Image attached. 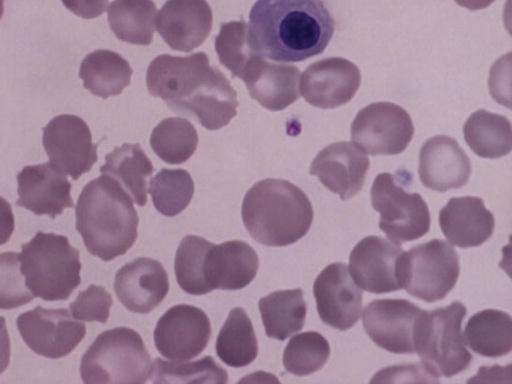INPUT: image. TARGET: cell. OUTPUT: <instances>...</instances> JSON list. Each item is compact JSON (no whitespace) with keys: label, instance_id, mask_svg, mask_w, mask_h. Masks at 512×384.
Wrapping results in <instances>:
<instances>
[{"label":"cell","instance_id":"1","mask_svg":"<svg viewBox=\"0 0 512 384\" xmlns=\"http://www.w3.org/2000/svg\"><path fill=\"white\" fill-rule=\"evenodd\" d=\"M146 84L152 96L178 113L195 117L208 130L225 126L236 114V91L221 71L210 67L204 52L157 56L147 69Z\"/></svg>","mask_w":512,"mask_h":384},{"label":"cell","instance_id":"2","mask_svg":"<svg viewBox=\"0 0 512 384\" xmlns=\"http://www.w3.org/2000/svg\"><path fill=\"white\" fill-rule=\"evenodd\" d=\"M334 29L323 0H257L249 14L253 47L275 61L299 62L323 53Z\"/></svg>","mask_w":512,"mask_h":384},{"label":"cell","instance_id":"3","mask_svg":"<svg viewBox=\"0 0 512 384\" xmlns=\"http://www.w3.org/2000/svg\"><path fill=\"white\" fill-rule=\"evenodd\" d=\"M75 216L87 250L103 261L125 254L137 239L139 217L132 197L110 176L102 175L85 185Z\"/></svg>","mask_w":512,"mask_h":384},{"label":"cell","instance_id":"4","mask_svg":"<svg viewBox=\"0 0 512 384\" xmlns=\"http://www.w3.org/2000/svg\"><path fill=\"white\" fill-rule=\"evenodd\" d=\"M241 213L252 238L274 247L297 242L307 234L313 221L307 195L283 179H264L254 184L244 197Z\"/></svg>","mask_w":512,"mask_h":384},{"label":"cell","instance_id":"5","mask_svg":"<svg viewBox=\"0 0 512 384\" xmlns=\"http://www.w3.org/2000/svg\"><path fill=\"white\" fill-rule=\"evenodd\" d=\"M21 272L34 297L67 300L81 282L79 251L66 236L37 232L21 246Z\"/></svg>","mask_w":512,"mask_h":384},{"label":"cell","instance_id":"6","mask_svg":"<svg viewBox=\"0 0 512 384\" xmlns=\"http://www.w3.org/2000/svg\"><path fill=\"white\" fill-rule=\"evenodd\" d=\"M466 314L460 301L419 314L414 327V349L434 378L452 377L469 367L472 355L461 329Z\"/></svg>","mask_w":512,"mask_h":384},{"label":"cell","instance_id":"7","mask_svg":"<svg viewBox=\"0 0 512 384\" xmlns=\"http://www.w3.org/2000/svg\"><path fill=\"white\" fill-rule=\"evenodd\" d=\"M151 356L138 332L116 327L102 332L86 350L80 364L86 384L147 382Z\"/></svg>","mask_w":512,"mask_h":384},{"label":"cell","instance_id":"8","mask_svg":"<svg viewBox=\"0 0 512 384\" xmlns=\"http://www.w3.org/2000/svg\"><path fill=\"white\" fill-rule=\"evenodd\" d=\"M459 273L457 252L441 239L403 251L398 261L401 288L429 303L445 298L455 286Z\"/></svg>","mask_w":512,"mask_h":384},{"label":"cell","instance_id":"9","mask_svg":"<svg viewBox=\"0 0 512 384\" xmlns=\"http://www.w3.org/2000/svg\"><path fill=\"white\" fill-rule=\"evenodd\" d=\"M371 204L380 213L379 228L395 244L419 239L430 229V212L422 196L407 192L390 173L374 179Z\"/></svg>","mask_w":512,"mask_h":384},{"label":"cell","instance_id":"10","mask_svg":"<svg viewBox=\"0 0 512 384\" xmlns=\"http://www.w3.org/2000/svg\"><path fill=\"white\" fill-rule=\"evenodd\" d=\"M351 140L370 155L403 152L414 135L408 112L391 102H374L361 109L351 125Z\"/></svg>","mask_w":512,"mask_h":384},{"label":"cell","instance_id":"11","mask_svg":"<svg viewBox=\"0 0 512 384\" xmlns=\"http://www.w3.org/2000/svg\"><path fill=\"white\" fill-rule=\"evenodd\" d=\"M16 324L26 345L36 354L51 359L71 353L86 334L85 324L74 320L65 308L37 306L20 314Z\"/></svg>","mask_w":512,"mask_h":384},{"label":"cell","instance_id":"12","mask_svg":"<svg viewBox=\"0 0 512 384\" xmlns=\"http://www.w3.org/2000/svg\"><path fill=\"white\" fill-rule=\"evenodd\" d=\"M43 146L50 163L77 180L97 161V144L86 122L71 114L54 117L43 128Z\"/></svg>","mask_w":512,"mask_h":384},{"label":"cell","instance_id":"13","mask_svg":"<svg viewBox=\"0 0 512 384\" xmlns=\"http://www.w3.org/2000/svg\"><path fill=\"white\" fill-rule=\"evenodd\" d=\"M211 324L198 307L179 304L169 308L158 320L154 343L158 352L172 361H185L198 356L207 346Z\"/></svg>","mask_w":512,"mask_h":384},{"label":"cell","instance_id":"14","mask_svg":"<svg viewBox=\"0 0 512 384\" xmlns=\"http://www.w3.org/2000/svg\"><path fill=\"white\" fill-rule=\"evenodd\" d=\"M313 293L319 317L326 325L344 331L357 323L363 294L345 263L326 266L314 281Z\"/></svg>","mask_w":512,"mask_h":384},{"label":"cell","instance_id":"15","mask_svg":"<svg viewBox=\"0 0 512 384\" xmlns=\"http://www.w3.org/2000/svg\"><path fill=\"white\" fill-rule=\"evenodd\" d=\"M420 307L405 299H376L363 311V327L382 349L396 354H413L414 327Z\"/></svg>","mask_w":512,"mask_h":384},{"label":"cell","instance_id":"16","mask_svg":"<svg viewBox=\"0 0 512 384\" xmlns=\"http://www.w3.org/2000/svg\"><path fill=\"white\" fill-rule=\"evenodd\" d=\"M360 82V70L353 62L341 57H330L306 68L301 76L300 92L309 104L332 109L349 102Z\"/></svg>","mask_w":512,"mask_h":384},{"label":"cell","instance_id":"17","mask_svg":"<svg viewBox=\"0 0 512 384\" xmlns=\"http://www.w3.org/2000/svg\"><path fill=\"white\" fill-rule=\"evenodd\" d=\"M403 249L379 236H367L352 249L350 275L358 287L375 294L402 289L398 279V261Z\"/></svg>","mask_w":512,"mask_h":384},{"label":"cell","instance_id":"18","mask_svg":"<svg viewBox=\"0 0 512 384\" xmlns=\"http://www.w3.org/2000/svg\"><path fill=\"white\" fill-rule=\"evenodd\" d=\"M370 161L358 145L340 141L324 147L311 163L309 173L341 200L354 197L363 187Z\"/></svg>","mask_w":512,"mask_h":384},{"label":"cell","instance_id":"19","mask_svg":"<svg viewBox=\"0 0 512 384\" xmlns=\"http://www.w3.org/2000/svg\"><path fill=\"white\" fill-rule=\"evenodd\" d=\"M17 182L16 205L36 215L55 218L74 206L69 180L50 162L25 166L17 175Z\"/></svg>","mask_w":512,"mask_h":384},{"label":"cell","instance_id":"20","mask_svg":"<svg viewBox=\"0 0 512 384\" xmlns=\"http://www.w3.org/2000/svg\"><path fill=\"white\" fill-rule=\"evenodd\" d=\"M114 290L119 301L128 310L147 314L166 297L169 291V279L159 261L140 257L117 271Z\"/></svg>","mask_w":512,"mask_h":384},{"label":"cell","instance_id":"21","mask_svg":"<svg viewBox=\"0 0 512 384\" xmlns=\"http://www.w3.org/2000/svg\"><path fill=\"white\" fill-rule=\"evenodd\" d=\"M212 21L206 0H167L158 13L156 27L171 49L190 52L207 39Z\"/></svg>","mask_w":512,"mask_h":384},{"label":"cell","instance_id":"22","mask_svg":"<svg viewBox=\"0 0 512 384\" xmlns=\"http://www.w3.org/2000/svg\"><path fill=\"white\" fill-rule=\"evenodd\" d=\"M418 174L425 187L445 192L468 182L471 163L455 139L437 135L429 138L420 149Z\"/></svg>","mask_w":512,"mask_h":384},{"label":"cell","instance_id":"23","mask_svg":"<svg viewBox=\"0 0 512 384\" xmlns=\"http://www.w3.org/2000/svg\"><path fill=\"white\" fill-rule=\"evenodd\" d=\"M300 71L294 65L271 63L260 54L245 68L241 79L250 97L271 111H280L299 98Z\"/></svg>","mask_w":512,"mask_h":384},{"label":"cell","instance_id":"24","mask_svg":"<svg viewBox=\"0 0 512 384\" xmlns=\"http://www.w3.org/2000/svg\"><path fill=\"white\" fill-rule=\"evenodd\" d=\"M439 224L449 243L470 248L480 246L492 236L495 219L482 198L463 196L451 198L441 209Z\"/></svg>","mask_w":512,"mask_h":384},{"label":"cell","instance_id":"25","mask_svg":"<svg viewBox=\"0 0 512 384\" xmlns=\"http://www.w3.org/2000/svg\"><path fill=\"white\" fill-rule=\"evenodd\" d=\"M259 268L256 251L246 242L231 240L212 245L204 263L209 289L238 290L249 285Z\"/></svg>","mask_w":512,"mask_h":384},{"label":"cell","instance_id":"26","mask_svg":"<svg viewBox=\"0 0 512 384\" xmlns=\"http://www.w3.org/2000/svg\"><path fill=\"white\" fill-rule=\"evenodd\" d=\"M153 171L150 159L137 143L115 148L105 156V164L100 168L101 174L115 179L138 206L147 202V178Z\"/></svg>","mask_w":512,"mask_h":384},{"label":"cell","instance_id":"27","mask_svg":"<svg viewBox=\"0 0 512 384\" xmlns=\"http://www.w3.org/2000/svg\"><path fill=\"white\" fill-rule=\"evenodd\" d=\"M132 72L129 63L119 53L96 50L82 61L79 77L86 89L105 99L120 94L130 84Z\"/></svg>","mask_w":512,"mask_h":384},{"label":"cell","instance_id":"28","mask_svg":"<svg viewBox=\"0 0 512 384\" xmlns=\"http://www.w3.org/2000/svg\"><path fill=\"white\" fill-rule=\"evenodd\" d=\"M465 341L477 354L501 357L512 349V319L501 310L485 309L471 316L465 326Z\"/></svg>","mask_w":512,"mask_h":384},{"label":"cell","instance_id":"29","mask_svg":"<svg viewBox=\"0 0 512 384\" xmlns=\"http://www.w3.org/2000/svg\"><path fill=\"white\" fill-rule=\"evenodd\" d=\"M258 307L270 338L283 341L304 326L307 305L300 288L272 292L259 300Z\"/></svg>","mask_w":512,"mask_h":384},{"label":"cell","instance_id":"30","mask_svg":"<svg viewBox=\"0 0 512 384\" xmlns=\"http://www.w3.org/2000/svg\"><path fill=\"white\" fill-rule=\"evenodd\" d=\"M463 133L470 149L482 158H499L511 151V123L503 115L479 109L467 119Z\"/></svg>","mask_w":512,"mask_h":384},{"label":"cell","instance_id":"31","mask_svg":"<svg viewBox=\"0 0 512 384\" xmlns=\"http://www.w3.org/2000/svg\"><path fill=\"white\" fill-rule=\"evenodd\" d=\"M216 354L226 365L241 368L258 355V342L252 322L244 309L233 308L216 340Z\"/></svg>","mask_w":512,"mask_h":384},{"label":"cell","instance_id":"32","mask_svg":"<svg viewBox=\"0 0 512 384\" xmlns=\"http://www.w3.org/2000/svg\"><path fill=\"white\" fill-rule=\"evenodd\" d=\"M156 6L152 0H114L108 22L115 36L127 43L149 45L155 28Z\"/></svg>","mask_w":512,"mask_h":384},{"label":"cell","instance_id":"33","mask_svg":"<svg viewBox=\"0 0 512 384\" xmlns=\"http://www.w3.org/2000/svg\"><path fill=\"white\" fill-rule=\"evenodd\" d=\"M198 135L192 123L180 117L162 120L152 131L150 145L169 164H181L195 152Z\"/></svg>","mask_w":512,"mask_h":384},{"label":"cell","instance_id":"34","mask_svg":"<svg viewBox=\"0 0 512 384\" xmlns=\"http://www.w3.org/2000/svg\"><path fill=\"white\" fill-rule=\"evenodd\" d=\"M156 210L164 216H175L190 203L194 194L191 175L183 169H162L151 178L148 189Z\"/></svg>","mask_w":512,"mask_h":384},{"label":"cell","instance_id":"35","mask_svg":"<svg viewBox=\"0 0 512 384\" xmlns=\"http://www.w3.org/2000/svg\"><path fill=\"white\" fill-rule=\"evenodd\" d=\"M212 245L200 236L188 235L182 239L176 251L174 269L177 283L186 293L203 295L211 292L204 277V263Z\"/></svg>","mask_w":512,"mask_h":384},{"label":"cell","instance_id":"36","mask_svg":"<svg viewBox=\"0 0 512 384\" xmlns=\"http://www.w3.org/2000/svg\"><path fill=\"white\" fill-rule=\"evenodd\" d=\"M153 383H226L227 372L211 356L197 361H165L156 358L151 364Z\"/></svg>","mask_w":512,"mask_h":384},{"label":"cell","instance_id":"37","mask_svg":"<svg viewBox=\"0 0 512 384\" xmlns=\"http://www.w3.org/2000/svg\"><path fill=\"white\" fill-rule=\"evenodd\" d=\"M330 355V346L323 335L308 331L293 336L283 353V365L287 372L306 376L320 370Z\"/></svg>","mask_w":512,"mask_h":384},{"label":"cell","instance_id":"38","mask_svg":"<svg viewBox=\"0 0 512 384\" xmlns=\"http://www.w3.org/2000/svg\"><path fill=\"white\" fill-rule=\"evenodd\" d=\"M215 50L220 62L240 79L248 64L259 55L252 45L249 25L242 20L221 25Z\"/></svg>","mask_w":512,"mask_h":384},{"label":"cell","instance_id":"39","mask_svg":"<svg viewBox=\"0 0 512 384\" xmlns=\"http://www.w3.org/2000/svg\"><path fill=\"white\" fill-rule=\"evenodd\" d=\"M20 264L19 253H0V309H14L34 298L26 286Z\"/></svg>","mask_w":512,"mask_h":384},{"label":"cell","instance_id":"40","mask_svg":"<svg viewBox=\"0 0 512 384\" xmlns=\"http://www.w3.org/2000/svg\"><path fill=\"white\" fill-rule=\"evenodd\" d=\"M112 303V296L104 287L91 284L78 294L69 308L71 315L78 320L105 324L109 318Z\"/></svg>","mask_w":512,"mask_h":384},{"label":"cell","instance_id":"41","mask_svg":"<svg viewBox=\"0 0 512 384\" xmlns=\"http://www.w3.org/2000/svg\"><path fill=\"white\" fill-rule=\"evenodd\" d=\"M64 6L75 15L92 19L100 16L107 8L109 0H61Z\"/></svg>","mask_w":512,"mask_h":384},{"label":"cell","instance_id":"42","mask_svg":"<svg viewBox=\"0 0 512 384\" xmlns=\"http://www.w3.org/2000/svg\"><path fill=\"white\" fill-rule=\"evenodd\" d=\"M15 221L11 204L0 197V246L8 242L14 231Z\"/></svg>","mask_w":512,"mask_h":384},{"label":"cell","instance_id":"43","mask_svg":"<svg viewBox=\"0 0 512 384\" xmlns=\"http://www.w3.org/2000/svg\"><path fill=\"white\" fill-rule=\"evenodd\" d=\"M10 339L6 328V320L0 316V374L8 367L10 361Z\"/></svg>","mask_w":512,"mask_h":384},{"label":"cell","instance_id":"44","mask_svg":"<svg viewBox=\"0 0 512 384\" xmlns=\"http://www.w3.org/2000/svg\"><path fill=\"white\" fill-rule=\"evenodd\" d=\"M458 5L469 10H481L490 6L495 0H454Z\"/></svg>","mask_w":512,"mask_h":384},{"label":"cell","instance_id":"45","mask_svg":"<svg viewBox=\"0 0 512 384\" xmlns=\"http://www.w3.org/2000/svg\"><path fill=\"white\" fill-rule=\"evenodd\" d=\"M4 12V0H0V19L2 18Z\"/></svg>","mask_w":512,"mask_h":384}]
</instances>
